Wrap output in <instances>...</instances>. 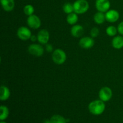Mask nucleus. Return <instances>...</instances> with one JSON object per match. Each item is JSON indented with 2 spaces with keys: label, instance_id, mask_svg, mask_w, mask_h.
I'll list each match as a JSON object with an SVG mask.
<instances>
[{
  "label": "nucleus",
  "instance_id": "obj_12",
  "mask_svg": "<svg viewBox=\"0 0 123 123\" xmlns=\"http://www.w3.org/2000/svg\"><path fill=\"white\" fill-rule=\"evenodd\" d=\"M1 4L4 10L7 12L13 10L15 7L14 0H1Z\"/></svg>",
  "mask_w": 123,
  "mask_h": 123
},
{
  "label": "nucleus",
  "instance_id": "obj_17",
  "mask_svg": "<svg viewBox=\"0 0 123 123\" xmlns=\"http://www.w3.org/2000/svg\"><path fill=\"white\" fill-rule=\"evenodd\" d=\"M78 21V15L77 13L73 12L72 13L67 14V22L68 24L71 25H76Z\"/></svg>",
  "mask_w": 123,
  "mask_h": 123
},
{
  "label": "nucleus",
  "instance_id": "obj_16",
  "mask_svg": "<svg viewBox=\"0 0 123 123\" xmlns=\"http://www.w3.org/2000/svg\"><path fill=\"white\" fill-rule=\"evenodd\" d=\"M94 20L97 24H102L106 20L105 14L103 12H98L94 15Z\"/></svg>",
  "mask_w": 123,
  "mask_h": 123
},
{
  "label": "nucleus",
  "instance_id": "obj_13",
  "mask_svg": "<svg viewBox=\"0 0 123 123\" xmlns=\"http://www.w3.org/2000/svg\"><path fill=\"white\" fill-rule=\"evenodd\" d=\"M70 32L72 36L75 38H79L83 35L84 29L82 26L80 25H74L71 28Z\"/></svg>",
  "mask_w": 123,
  "mask_h": 123
},
{
  "label": "nucleus",
  "instance_id": "obj_2",
  "mask_svg": "<svg viewBox=\"0 0 123 123\" xmlns=\"http://www.w3.org/2000/svg\"><path fill=\"white\" fill-rule=\"evenodd\" d=\"M73 4L74 12L78 14H84L89 9V3L86 0H76Z\"/></svg>",
  "mask_w": 123,
  "mask_h": 123
},
{
  "label": "nucleus",
  "instance_id": "obj_10",
  "mask_svg": "<svg viewBox=\"0 0 123 123\" xmlns=\"http://www.w3.org/2000/svg\"><path fill=\"white\" fill-rule=\"evenodd\" d=\"M106 20L111 23H114L118 21L120 18V13L116 10H109L105 13Z\"/></svg>",
  "mask_w": 123,
  "mask_h": 123
},
{
  "label": "nucleus",
  "instance_id": "obj_19",
  "mask_svg": "<svg viewBox=\"0 0 123 123\" xmlns=\"http://www.w3.org/2000/svg\"><path fill=\"white\" fill-rule=\"evenodd\" d=\"M52 123H67V120L60 115H54L50 118Z\"/></svg>",
  "mask_w": 123,
  "mask_h": 123
},
{
  "label": "nucleus",
  "instance_id": "obj_11",
  "mask_svg": "<svg viewBox=\"0 0 123 123\" xmlns=\"http://www.w3.org/2000/svg\"><path fill=\"white\" fill-rule=\"evenodd\" d=\"M37 40L40 44H46L48 43L50 38V35L48 30L45 29L40 30L37 34Z\"/></svg>",
  "mask_w": 123,
  "mask_h": 123
},
{
  "label": "nucleus",
  "instance_id": "obj_9",
  "mask_svg": "<svg viewBox=\"0 0 123 123\" xmlns=\"http://www.w3.org/2000/svg\"><path fill=\"white\" fill-rule=\"evenodd\" d=\"M94 45V40L91 37H84L79 40V46L83 49H88Z\"/></svg>",
  "mask_w": 123,
  "mask_h": 123
},
{
  "label": "nucleus",
  "instance_id": "obj_24",
  "mask_svg": "<svg viewBox=\"0 0 123 123\" xmlns=\"http://www.w3.org/2000/svg\"><path fill=\"white\" fill-rule=\"evenodd\" d=\"M118 32L121 35L123 36V21L120 22L118 25Z\"/></svg>",
  "mask_w": 123,
  "mask_h": 123
},
{
  "label": "nucleus",
  "instance_id": "obj_4",
  "mask_svg": "<svg viewBox=\"0 0 123 123\" xmlns=\"http://www.w3.org/2000/svg\"><path fill=\"white\" fill-rule=\"evenodd\" d=\"M112 91L108 86H104L98 92V97L101 100L104 102H108L112 97Z\"/></svg>",
  "mask_w": 123,
  "mask_h": 123
},
{
  "label": "nucleus",
  "instance_id": "obj_25",
  "mask_svg": "<svg viewBox=\"0 0 123 123\" xmlns=\"http://www.w3.org/2000/svg\"><path fill=\"white\" fill-rule=\"evenodd\" d=\"M46 50L48 52H52L53 51V46L52 44H49V43H47L46 44Z\"/></svg>",
  "mask_w": 123,
  "mask_h": 123
},
{
  "label": "nucleus",
  "instance_id": "obj_6",
  "mask_svg": "<svg viewBox=\"0 0 123 123\" xmlns=\"http://www.w3.org/2000/svg\"><path fill=\"white\" fill-rule=\"evenodd\" d=\"M17 36L19 39L26 41L30 39L31 36V31L26 26H20L17 31Z\"/></svg>",
  "mask_w": 123,
  "mask_h": 123
},
{
  "label": "nucleus",
  "instance_id": "obj_7",
  "mask_svg": "<svg viewBox=\"0 0 123 123\" xmlns=\"http://www.w3.org/2000/svg\"><path fill=\"white\" fill-rule=\"evenodd\" d=\"M26 22H27V24L29 27L34 29V30L39 28L42 25V22H41L39 17L35 14H32V15L28 16Z\"/></svg>",
  "mask_w": 123,
  "mask_h": 123
},
{
  "label": "nucleus",
  "instance_id": "obj_22",
  "mask_svg": "<svg viewBox=\"0 0 123 123\" xmlns=\"http://www.w3.org/2000/svg\"><path fill=\"white\" fill-rule=\"evenodd\" d=\"M24 12L28 16L32 15L34 12V7L31 4L26 5L24 8Z\"/></svg>",
  "mask_w": 123,
  "mask_h": 123
},
{
  "label": "nucleus",
  "instance_id": "obj_1",
  "mask_svg": "<svg viewBox=\"0 0 123 123\" xmlns=\"http://www.w3.org/2000/svg\"><path fill=\"white\" fill-rule=\"evenodd\" d=\"M105 102L100 99L92 101L88 105L89 111L94 115H99L103 114L105 110Z\"/></svg>",
  "mask_w": 123,
  "mask_h": 123
},
{
  "label": "nucleus",
  "instance_id": "obj_5",
  "mask_svg": "<svg viewBox=\"0 0 123 123\" xmlns=\"http://www.w3.org/2000/svg\"><path fill=\"white\" fill-rule=\"evenodd\" d=\"M28 52L31 55H34L37 57H40L42 56L44 54V48L41 44H31L28 47Z\"/></svg>",
  "mask_w": 123,
  "mask_h": 123
},
{
  "label": "nucleus",
  "instance_id": "obj_27",
  "mask_svg": "<svg viewBox=\"0 0 123 123\" xmlns=\"http://www.w3.org/2000/svg\"><path fill=\"white\" fill-rule=\"evenodd\" d=\"M51 123V121H50V120H45V121H44V123Z\"/></svg>",
  "mask_w": 123,
  "mask_h": 123
},
{
  "label": "nucleus",
  "instance_id": "obj_20",
  "mask_svg": "<svg viewBox=\"0 0 123 123\" xmlns=\"http://www.w3.org/2000/svg\"><path fill=\"white\" fill-rule=\"evenodd\" d=\"M62 10H63L64 12L67 14L73 13L74 12L73 4H72L70 2H66L62 6Z\"/></svg>",
  "mask_w": 123,
  "mask_h": 123
},
{
  "label": "nucleus",
  "instance_id": "obj_18",
  "mask_svg": "<svg viewBox=\"0 0 123 123\" xmlns=\"http://www.w3.org/2000/svg\"><path fill=\"white\" fill-rule=\"evenodd\" d=\"M0 112H1V114H0V120L1 121H4L6 120L9 115V110H8V108L6 106L2 105L0 107Z\"/></svg>",
  "mask_w": 123,
  "mask_h": 123
},
{
  "label": "nucleus",
  "instance_id": "obj_26",
  "mask_svg": "<svg viewBox=\"0 0 123 123\" xmlns=\"http://www.w3.org/2000/svg\"><path fill=\"white\" fill-rule=\"evenodd\" d=\"M30 40H31L32 42H36V40H37V36H33V35H32L31 37V38H30Z\"/></svg>",
  "mask_w": 123,
  "mask_h": 123
},
{
  "label": "nucleus",
  "instance_id": "obj_23",
  "mask_svg": "<svg viewBox=\"0 0 123 123\" xmlns=\"http://www.w3.org/2000/svg\"><path fill=\"white\" fill-rule=\"evenodd\" d=\"M99 30L98 28L96 27H93L91 30V31H90V35H91V37H92V38H96L97 37V36L99 34Z\"/></svg>",
  "mask_w": 123,
  "mask_h": 123
},
{
  "label": "nucleus",
  "instance_id": "obj_14",
  "mask_svg": "<svg viewBox=\"0 0 123 123\" xmlns=\"http://www.w3.org/2000/svg\"><path fill=\"white\" fill-rule=\"evenodd\" d=\"M10 97V91L9 88L4 85H2L0 88V100L1 101H6Z\"/></svg>",
  "mask_w": 123,
  "mask_h": 123
},
{
  "label": "nucleus",
  "instance_id": "obj_3",
  "mask_svg": "<svg viewBox=\"0 0 123 123\" xmlns=\"http://www.w3.org/2000/svg\"><path fill=\"white\" fill-rule=\"evenodd\" d=\"M52 58L55 64L61 65L66 62L67 60V55L62 49H56L52 52Z\"/></svg>",
  "mask_w": 123,
  "mask_h": 123
},
{
  "label": "nucleus",
  "instance_id": "obj_21",
  "mask_svg": "<svg viewBox=\"0 0 123 123\" xmlns=\"http://www.w3.org/2000/svg\"><path fill=\"white\" fill-rule=\"evenodd\" d=\"M106 32L108 36H110V37H114L117 34L118 29L114 25H110L107 27L106 30Z\"/></svg>",
  "mask_w": 123,
  "mask_h": 123
},
{
  "label": "nucleus",
  "instance_id": "obj_15",
  "mask_svg": "<svg viewBox=\"0 0 123 123\" xmlns=\"http://www.w3.org/2000/svg\"><path fill=\"white\" fill-rule=\"evenodd\" d=\"M112 44L114 48L120 49L123 48V37L122 36H117L114 37L112 41Z\"/></svg>",
  "mask_w": 123,
  "mask_h": 123
},
{
  "label": "nucleus",
  "instance_id": "obj_28",
  "mask_svg": "<svg viewBox=\"0 0 123 123\" xmlns=\"http://www.w3.org/2000/svg\"><path fill=\"white\" fill-rule=\"evenodd\" d=\"M7 123L4 122V121H1V123Z\"/></svg>",
  "mask_w": 123,
  "mask_h": 123
},
{
  "label": "nucleus",
  "instance_id": "obj_8",
  "mask_svg": "<svg viewBox=\"0 0 123 123\" xmlns=\"http://www.w3.org/2000/svg\"><path fill=\"white\" fill-rule=\"evenodd\" d=\"M96 8L98 12L106 13L111 7V2L109 0H96Z\"/></svg>",
  "mask_w": 123,
  "mask_h": 123
}]
</instances>
